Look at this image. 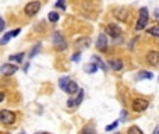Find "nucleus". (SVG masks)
I'll return each mask as SVG.
<instances>
[{
  "label": "nucleus",
  "instance_id": "obj_8",
  "mask_svg": "<svg viewBox=\"0 0 159 134\" xmlns=\"http://www.w3.org/2000/svg\"><path fill=\"white\" fill-rule=\"evenodd\" d=\"M53 45H55V47L57 50H64L67 47L66 41H64L63 36H61L59 32H55V35H53Z\"/></svg>",
  "mask_w": 159,
  "mask_h": 134
},
{
  "label": "nucleus",
  "instance_id": "obj_24",
  "mask_svg": "<svg viewBox=\"0 0 159 134\" xmlns=\"http://www.w3.org/2000/svg\"><path fill=\"white\" fill-rule=\"evenodd\" d=\"M64 2H66V0H57V2L55 3V8H61V10H66Z\"/></svg>",
  "mask_w": 159,
  "mask_h": 134
},
{
  "label": "nucleus",
  "instance_id": "obj_25",
  "mask_svg": "<svg viewBox=\"0 0 159 134\" xmlns=\"http://www.w3.org/2000/svg\"><path fill=\"white\" fill-rule=\"evenodd\" d=\"M119 126V120H116V122H113V124H109V126H106L105 127V130L106 131H112V130H114V128Z\"/></svg>",
  "mask_w": 159,
  "mask_h": 134
},
{
  "label": "nucleus",
  "instance_id": "obj_9",
  "mask_svg": "<svg viewBox=\"0 0 159 134\" xmlns=\"http://www.w3.org/2000/svg\"><path fill=\"white\" fill-rule=\"evenodd\" d=\"M96 49L100 50V52H105L108 49V38H106V32L100 34L96 39Z\"/></svg>",
  "mask_w": 159,
  "mask_h": 134
},
{
  "label": "nucleus",
  "instance_id": "obj_29",
  "mask_svg": "<svg viewBox=\"0 0 159 134\" xmlns=\"http://www.w3.org/2000/svg\"><path fill=\"white\" fill-rule=\"evenodd\" d=\"M153 16H155V18L158 20V22H159V8H156V10L153 11Z\"/></svg>",
  "mask_w": 159,
  "mask_h": 134
},
{
  "label": "nucleus",
  "instance_id": "obj_17",
  "mask_svg": "<svg viewBox=\"0 0 159 134\" xmlns=\"http://www.w3.org/2000/svg\"><path fill=\"white\" fill-rule=\"evenodd\" d=\"M24 53H15V55H11L10 56V61H17V63H22L24 60Z\"/></svg>",
  "mask_w": 159,
  "mask_h": 134
},
{
  "label": "nucleus",
  "instance_id": "obj_4",
  "mask_svg": "<svg viewBox=\"0 0 159 134\" xmlns=\"http://www.w3.org/2000/svg\"><path fill=\"white\" fill-rule=\"evenodd\" d=\"M0 122L3 124H13L15 122V114L11 110H7V109H3L0 110Z\"/></svg>",
  "mask_w": 159,
  "mask_h": 134
},
{
  "label": "nucleus",
  "instance_id": "obj_16",
  "mask_svg": "<svg viewBox=\"0 0 159 134\" xmlns=\"http://www.w3.org/2000/svg\"><path fill=\"white\" fill-rule=\"evenodd\" d=\"M92 60H94V61H95V64H96V66L99 67V69H102L103 71H106V70H108V67L105 66V63H103V61L100 60V59L98 57V56H95V55H94V56H92Z\"/></svg>",
  "mask_w": 159,
  "mask_h": 134
},
{
  "label": "nucleus",
  "instance_id": "obj_21",
  "mask_svg": "<svg viewBox=\"0 0 159 134\" xmlns=\"http://www.w3.org/2000/svg\"><path fill=\"white\" fill-rule=\"evenodd\" d=\"M47 18H49L50 22H56L59 20V13H56V11H52V13H49Z\"/></svg>",
  "mask_w": 159,
  "mask_h": 134
},
{
  "label": "nucleus",
  "instance_id": "obj_26",
  "mask_svg": "<svg viewBox=\"0 0 159 134\" xmlns=\"http://www.w3.org/2000/svg\"><path fill=\"white\" fill-rule=\"evenodd\" d=\"M128 133H138V134H142V130L139 127H137V126H133V127L128 128Z\"/></svg>",
  "mask_w": 159,
  "mask_h": 134
},
{
  "label": "nucleus",
  "instance_id": "obj_27",
  "mask_svg": "<svg viewBox=\"0 0 159 134\" xmlns=\"http://www.w3.org/2000/svg\"><path fill=\"white\" fill-rule=\"evenodd\" d=\"M67 106H68V108H73V106H77V103H75V99L70 98V99L67 100Z\"/></svg>",
  "mask_w": 159,
  "mask_h": 134
},
{
  "label": "nucleus",
  "instance_id": "obj_5",
  "mask_svg": "<svg viewBox=\"0 0 159 134\" xmlns=\"http://www.w3.org/2000/svg\"><path fill=\"white\" fill-rule=\"evenodd\" d=\"M17 70H18V67H17L15 64H13L11 61L10 63H4L2 67H0V73H2V75H4V77L13 75L14 73H17Z\"/></svg>",
  "mask_w": 159,
  "mask_h": 134
},
{
  "label": "nucleus",
  "instance_id": "obj_23",
  "mask_svg": "<svg viewBox=\"0 0 159 134\" xmlns=\"http://www.w3.org/2000/svg\"><path fill=\"white\" fill-rule=\"evenodd\" d=\"M82 99H84V91H82V89H80V91H78V96H77V99H75V103H77V106L81 105Z\"/></svg>",
  "mask_w": 159,
  "mask_h": 134
},
{
  "label": "nucleus",
  "instance_id": "obj_10",
  "mask_svg": "<svg viewBox=\"0 0 159 134\" xmlns=\"http://www.w3.org/2000/svg\"><path fill=\"white\" fill-rule=\"evenodd\" d=\"M20 32H21V29H20V28H15V29H13V31H8V32H6L4 35H3L2 41H0V43H2V45H6L11 38H15V36L18 35Z\"/></svg>",
  "mask_w": 159,
  "mask_h": 134
},
{
  "label": "nucleus",
  "instance_id": "obj_3",
  "mask_svg": "<svg viewBox=\"0 0 159 134\" xmlns=\"http://www.w3.org/2000/svg\"><path fill=\"white\" fill-rule=\"evenodd\" d=\"M148 105H149V102H148L147 99H144V98H137V99L133 100V103H131V108H133L134 112H137V113H141V112H144L145 109L148 108Z\"/></svg>",
  "mask_w": 159,
  "mask_h": 134
},
{
  "label": "nucleus",
  "instance_id": "obj_19",
  "mask_svg": "<svg viewBox=\"0 0 159 134\" xmlns=\"http://www.w3.org/2000/svg\"><path fill=\"white\" fill-rule=\"evenodd\" d=\"M68 83H70L68 77H61L60 81H59V85H60V88L63 89V91H66V88H67V85H68Z\"/></svg>",
  "mask_w": 159,
  "mask_h": 134
},
{
  "label": "nucleus",
  "instance_id": "obj_22",
  "mask_svg": "<svg viewBox=\"0 0 159 134\" xmlns=\"http://www.w3.org/2000/svg\"><path fill=\"white\" fill-rule=\"evenodd\" d=\"M39 50H41V43L35 45V47H33V49L31 50V53H29V56H28V57H29V59H32L33 56H36V55H38V52H39Z\"/></svg>",
  "mask_w": 159,
  "mask_h": 134
},
{
  "label": "nucleus",
  "instance_id": "obj_2",
  "mask_svg": "<svg viewBox=\"0 0 159 134\" xmlns=\"http://www.w3.org/2000/svg\"><path fill=\"white\" fill-rule=\"evenodd\" d=\"M39 10H41V2H38V0H33V2L27 3L24 7V13L27 14L28 17H33Z\"/></svg>",
  "mask_w": 159,
  "mask_h": 134
},
{
  "label": "nucleus",
  "instance_id": "obj_18",
  "mask_svg": "<svg viewBox=\"0 0 159 134\" xmlns=\"http://www.w3.org/2000/svg\"><path fill=\"white\" fill-rule=\"evenodd\" d=\"M147 32L151 34L152 36H156V38H159V25H153V27L148 28Z\"/></svg>",
  "mask_w": 159,
  "mask_h": 134
},
{
  "label": "nucleus",
  "instance_id": "obj_12",
  "mask_svg": "<svg viewBox=\"0 0 159 134\" xmlns=\"http://www.w3.org/2000/svg\"><path fill=\"white\" fill-rule=\"evenodd\" d=\"M108 66L110 67L112 70H116V71H119V70L123 69V63L120 60H117V59H109V60H108Z\"/></svg>",
  "mask_w": 159,
  "mask_h": 134
},
{
  "label": "nucleus",
  "instance_id": "obj_13",
  "mask_svg": "<svg viewBox=\"0 0 159 134\" xmlns=\"http://www.w3.org/2000/svg\"><path fill=\"white\" fill-rule=\"evenodd\" d=\"M78 91H80V88H78L77 83H74V81L70 80L68 85H67V88H66V91H64V92H67V94L73 95V94H75V92H78Z\"/></svg>",
  "mask_w": 159,
  "mask_h": 134
},
{
  "label": "nucleus",
  "instance_id": "obj_20",
  "mask_svg": "<svg viewBox=\"0 0 159 134\" xmlns=\"http://www.w3.org/2000/svg\"><path fill=\"white\" fill-rule=\"evenodd\" d=\"M89 42H91V39H89V38H81V39H78V41H77V46L85 47V46H88V45H89Z\"/></svg>",
  "mask_w": 159,
  "mask_h": 134
},
{
  "label": "nucleus",
  "instance_id": "obj_28",
  "mask_svg": "<svg viewBox=\"0 0 159 134\" xmlns=\"http://www.w3.org/2000/svg\"><path fill=\"white\" fill-rule=\"evenodd\" d=\"M80 59H81V53L80 52L75 53V55H73V61H80Z\"/></svg>",
  "mask_w": 159,
  "mask_h": 134
},
{
  "label": "nucleus",
  "instance_id": "obj_15",
  "mask_svg": "<svg viewBox=\"0 0 159 134\" xmlns=\"http://www.w3.org/2000/svg\"><path fill=\"white\" fill-rule=\"evenodd\" d=\"M98 69H99V67H98L96 64L91 63V64H85V67H84V71H85V73H89V74H94V73L98 71Z\"/></svg>",
  "mask_w": 159,
  "mask_h": 134
},
{
  "label": "nucleus",
  "instance_id": "obj_11",
  "mask_svg": "<svg viewBox=\"0 0 159 134\" xmlns=\"http://www.w3.org/2000/svg\"><path fill=\"white\" fill-rule=\"evenodd\" d=\"M113 16H114V18H117L119 21H123V22L127 21V18H128V13L124 8H114Z\"/></svg>",
  "mask_w": 159,
  "mask_h": 134
},
{
  "label": "nucleus",
  "instance_id": "obj_1",
  "mask_svg": "<svg viewBox=\"0 0 159 134\" xmlns=\"http://www.w3.org/2000/svg\"><path fill=\"white\" fill-rule=\"evenodd\" d=\"M148 18H149V16H148V8L147 7H142L141 10H139V17H138V20H137L135 29L137 31L144 29L145 25L148 24Z\"/></svg>",
  "mask_w": 159,
  "mask_h": 134
},
{
  "label": "nucleus",
  "instance_id": "obj_14",
  "mask_svg": "<svg viewBox=\"0 0 159 134\" xmlns=\"http://www.w3.org/2000/svg\"><path fill=\"white\" fill-rule=\"evenodd\" d=\"M137 78H138V80H152L153 74L151 71H145V70H142V71H139L138 74H137Z\"/></svg>",
  "mask_w": 159,
  "mask_h": 134
},
{
  "label": "nucleus",
  "instance_id": "obj_7",
  "mask_svg": "<svg viewBox=\"0 0 159 134\" xmlns=\"http://www.w3.org/2000/svg\"><path fill=\"white\" fill-rule=\"evenodd\" d=\"M105 32L108 34L109 36H112V38H119V36L121 35V28L116 24H109V25H106Z\"/></svg>",
  "mask_w": 159,
  "mask_h": 134
},
{
  "label": "nucleus",
  "instance_id": "obj_31",
  "mask_svg": "<svg viewBox=\"0 0 159 134\" xmlns=\"http://www.w3.org/2000/svg\"><path fill=\"white\" fill-rule=\"evenodd\" d=\"M158 81H159V77H158Z\"/></svg>",
  "mask_w": 159,
  "mask_h": 134
},
{
  "label": "nucleus",
  "instance_id": "obj_6",
  "mask_svg": "<svg viewBox=\"0 0 159 134\" xmlns=\"http://www.w3.org/2000/svg\"><path fill=\"white\" fill-rule=\"evenodd\" d=\"M145 59H147V63L151 64V66H153V67L159 66V52L158 50H151V52H148Z\"/></svg>",
  "mask_w": 159,
  "mask_h": 134
},
{
  "label": "nucleus",
  "instance_id": "obj_30",
  "mask_svg": "<svg viewBox=\"0 0 159 134\" xmlns=\"http://www.w3.org/2000/svg\"><path fill=\"white\" fill-rule=\"evenodd\" d=\"M126 117H127V113H126V110H121V116H120V119L124 120Z\"/></svg>",
  "mask_w": 159,
  "mask_h": 134
}]
</instances>
